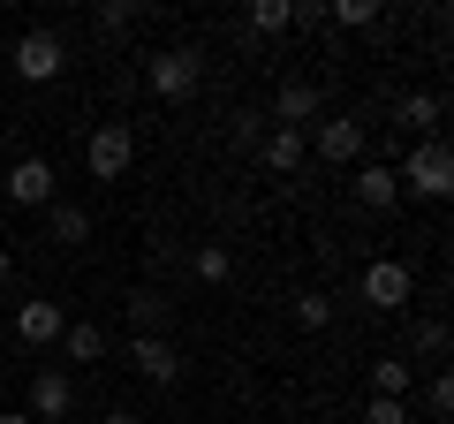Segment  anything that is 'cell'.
I'll return each instance as SVG.
<instances>
[{
	"label": "cell",
	"instance_id": "18",
	"mask_svg": "<svg viewBox=\"0 0 454 424\" xmlns=\"http://www.w3.org/2000/svg\"><path fill=\"white\" fill-rule=\"evenodd\" d=\"M137 23H145V8H129V0H98V8H91V31L98 38H129Z\"/></svg>",
	"mask_w": 454,
	"mask_h": 424
},
{
	"label": "cell",
	"instance_id": "7",
	"mask_svg": "<svg viewBox=\"0 0 454 424\" xmlns=\"http://www.w3.org/2000/svg\"><path fill=\"white\" fill-rule=\"evenodd\" d=\"M61 334H68V303H53V295L16 303V342L23 349H61Z\"/></svg>",
	"mask_w": 454,
	"mask_h": 424
},
{
	"label": "cell",
	"instance_id": "11",
	"mask_svg": "<svg viewBox=\"0 0 454 424\" xmlns=\"http://www.w3.org/2000/svg\"><path fill=\"white\" fill-rule=\"evenodd\" d=\"M129 364H137V379H152V387H175L182 379V357H175L167 334H129Z\"/></svg>",
	"mask_w": 454,
	"mask_h": 424
},
{
	"label": "cell",
	"instance_id": "29",
	"mask_svg": "<svg viewBox=\"0 0 454 424\" xmlns=\"http://www.w3.org/2000/svg\"><path fill=\"white\" fill-rule=\"evenodd\" d=\"M0 424H31V417H23V409H0Z\"/></svg>",
	"mask_w": 454,
	"mask_h": 424
},
{
	"label": "cell",
	"instance_id": "22",
	"mask_svg": "<svg viewBox=\"0 0 454 424\" xmlns=\"http://www.w3.org/2000/svg\"><path fill=\"white\" fill-rule=\"evenodd\" d=\"M372 394H387V402H409V357L372 364Z\"/></svg>",
	"mask_w": 454,
	"mask_h": 424
},
{
	"label": "cell",
	"instance_id": "16",
	"mask_svg": "<svg viewBox=\"0 0 454 424\" xmlns=\"http://www.w3.org/2000/svg\"><path fill=\"white\" fill-rule=\"evenodd\" d=\"M61 357H68V364H98V357H106V326H98V318H68Z\"/></svg>",
	"mask_w": 454,
	"mask_h": 424
},
{
	"label": "cell",
	"instance_id": "30",
	"mask_svg": "<svg viewBox=\"0 0 454 424\" xmlns=\"http://www.w3.org/2000/svg\"><path fill=\"white\" fill-rule=\"evenodd\" d=\"M106 424H145V417H129V409H114V417H106Z\"/></svg>",
	"mask_w": 454,
	"mask_h": 424
},
{
	"label": "cell",
	"instance_id": "6",
	"mask_svg": "<svg viewBox=\"0 0 454 424\" xmlns=\"http://www.w3.org/2000/svg\"><path fill=\"white\" fill-rule=\"evenodd\" d=\"M0 190H8V205H23V212H46L53 197H61V175H53V160H16Z\"/></svg>",
	"mask_w": 454,
	"mask_h": 424
},
{
	"label": "cell",
	"instance_id": "2",
	"mask_svg": "<svg viewBox=\"0 0 454 424\" xmlns=\"http://www.w3.org/2000/svg\"><path fill=\"white\" fill-rule=\"evenodd\" d=\"M145 83H152V98L182 106V98H197V83H205V53L197 46H160L145 61Z\"/></svg>",
	"mask_w": 454,
	"mask_h": 424
},
{
	"label": "cell",
	"instance_id": "21",
	"mask_svg": "<svg viewBox=\"0 0 454 424\" xmlns=\"http://www.w3.org/2000/svg\"><path fill=\"white\" fill-rule=\"evenodd\" d=\"M295 326H303V334H325V326H333V295H325V288H303V295H295Z\"/></svg>",
	"mask_w": 454,
	"mask_h": 424
},
{
	"label": "cell",
	"instance_id": "25",
	"mask_svg": "<svg viewBox=\"0 0 454 424\" xmlns=\"http://www.w3.org/2000/svg\"><path fill=\"white\" fill-rule=\"evenodd\" d=\"M417 357H447V318H424V326H417Z\"/></svg>",
	"mask_w": 454,
	"mask_h": 424
},
{
	"label": "cell",
	"instance_id": "14",
	"mask_svg": "<svg viewBox=\"0 0 454 424\" xmlns=\"http://www.w3.org/2000/svg\"><path fill=\"white\" fill-rule=\"evenodd\" d=\"M46 235H53L61 250L91 243V212H83V205H68V197H53V205H46Z\"/></svg>",
	"mask_w": 454,
	"mask_h": 424
},
{
	"label": "cell",
	"instance_id": "5",
	"mask_svg": "<svg viewBox=\"0 0 454 424\" xmlns=\"http://www.w3.org/2000/svg\"><path fill=\"white\" fill-rule=\"evenodd\" d=\"M310 152H318L325 167H364V152H372V130H364V122H318V130H310Z\"/></svg>",
	"mask_w": 454,
	"mask_h": 424
},
{
	"label": "cell",
	"instance_id": "15",
	"mask_svg": "<svg viewBox=\"0 0 454 424\" xmlns=\"http://www.w3.org/2000/svg\"><path fill=\"white\" fill-rule=\"evenodd\" d=\"M258 152H265V167H273V175H288V182H295V167L310 160V137H303V130H273Z\"/></svg>",
	"mask_w": 454,
	"mask_h": 424
},
{
	"label": "cell",
	"instance_id": "3",
	"mask_svg": "<svg viewBox=\"0 0 454 424\" xmlns=\"http://www.w3.org/2000/svg\"><path fill=\"white\" fill-rule=\"evenodd\" d=\"M129 160H137V130H129V122H98L91 145H83L91 182H121V175H129Z\"/></svg>",
	"mask_w": 454,
	"mask_h": 424
},
{
	"label": "cell",
	"instance_id": "28",
	"mask_svg": "<svg viewBox=\"0 0 454 424\" xmlns=\"http://www.w3.org/2000/svg\"><path fill=\"white\" fill-rule=\"evenodd\" d=\"M8 273H16V258H8V243H0V288H8Z\"/></svg>",
	"mask_w": 454,
	"mask_h": 424
},
{
	"label": "cell",
	"instance_id": "9",
	"mask_svg": "<svg viewBox=\"0 0 454 424\" xmlns=\"http://www.w3.org/2000/svg\"><path fill=\"white\" fill-rule=\"evenodd\" d=\"M68 409H76V379L46 364V372L31 379V409H23V417L31 424H68Z\"/></svg>",
	"mask_w": 454,
	"mask_h": 424
},
{
	"label": "cell",
	"instance_id": "26",
	"mask_svg": "<svg viewBox=\"0 0 454 424\" xmlns=\"http://www.w3.org/2000/svg\"><path fill=\"white\" fill-rule=\"evenodd\" d=\"M364 424H409V402H387V394H372V409H364Z\"/></svg>",
	"mask_w": 454,
	"mask_h": 424
},
{
	"label": "cell",
	"instance_id": "24",
	"mask_svg": "<svg viewBox=\"0 0 454 424\" xmlns=\"http://www.w3.org/2000/svg\"><path fill=\"white\" fill-rule=\"evenodd\" d=\"M227 145H265V114H227Z\"/></svg>",
	"mask_w": 454,
	"mask_h": 424
},
{
	"label": "cell",
	"instance_id": "13",
	"mask_svg": "<svg viewBox=\"0 0 454 424\" xmlns=\"http://www.w3.org/2000/svg\"><path fill=\"white\" fill-rule=\"evenodd\" d=\"M318 106H325L318 83L288 76V83H280V98H273V122H280V130H303V122H318Z\"/></svg>",
	"mask_w": 454,
	"mask_h": 424
},
{
	"label": "cell",
	"instance_id": "4",
	"mask_svg": "<svg viewBox=\"0 0 454 424\" xmlns=\"http://www.w3.org/2000/svg\"><path fill=\"white\" fill-rule=\"evenodd\" d=\"M356 295L372 310H402L409 295H417V265H409V258H372V265H364V280H356Z\"/></svg>",
	"mask_w": 454,
	"mask_h": 424
},
{
	"label": "cell",
	"instance_id": "19",
	"mask_svg": "<svg viewBox=\"0 0 454 424\" xmlns=\"http://www.w3.org/2000/svg\"><path fill=\"white\" fill-rule=\"evenodd\" d=\"M190 273L205 280V288H220V280L235 273V250H227V243H197V258H190Z\"/></svg>",
	"mask_w": 454,
	"mask_h": 424
},
{
	"label": "cell",
	"instance_id": "20",
	"mask_svg": "<svg viewBox=\"0 0 454 424\" xmlns=\"http://www.w3.org/2000/svg\"><path fill=\"white\" fill-rule=\"evenodd\" d=\"M129 326L137 334H160L167 326V295L160 288H129Z\"/></svg>",
	"mask_w": 454,
	"mask_h": 424
},
{
	"label": "cell",
	"instance_id": "27",
	"mask_svg": "<svg viewBox=\"0 0 454 424\" xmlns=\"http://www.w3.org/2000/svg\"><path fill=\"white\" fill-rule=\"evenodd\" d=\"M424 402H432V417H454V379H447V372H439V379H432V387H424Z\"/></svg>",
	"mask_w": 454,
	"mask_h": 424
},
{
	"label": "cell",
	"instance_id": "1",
	"mask_svg": "<svg viewBox=\"0 0 454 424\" xmlns=\"http://www.w3.org/2000/svg\"><path fill=\"white\" fill-rule=\"evenodd\" d=\"M394 182H402V197H424V205H439V197L454 190V152L439 145V137H417V145L402 152V167H394Z\"/></svg>",
	"mask_w": 454,
	"mask_h": 424
},
{
	"label": "cell",
	"instance_id": "8",
	"mask_svg": "<svg viewBox=\"0 0 454 424\" xmlns=\"http://www.w3.org/2000/svg\"><path fill=\"white\" fill-rule=\"evenodd\" d=\"M8 61H16V76H23V83H53V76L68 68V46H61L53 31H23Z\"/></svg>",
	"mask_w": 454,
	"mask_h": 424
},
{
	"label": "cell",
	"instance_id": "23",
	"mask_svg": "<svg viewBox=\"0 0 454 424\" xmlns=\"http://www.w3.org/2000/svg\"><path fill=\"white\" fill-rule=\"evenodd\" d=\"M250 31H265V38L295 31V0H258V8H250Z\"/></svg>",
	"mask_w": 454,
	"mask_h": 424
},
{
	"label": "cell",
	"instance_id": "12",
	"mask_svg": "<svg viewBox=\"0 0 454 424\" xmlns=\"http://www.w3.org/2000/svg\"><path fill=\"white\" fill-rule=\"evenodd\" d=\"M439 114H447L439 91H402V98H394V130H402V145H409V137H439Z\"/></svg>",
	"mask_w": 454,
	"mask_h": 424
},
{
	"label": "cell",
	"instance_id": "17",
	"mask_svg": "<svg viewBox=\"0 0 454 424\" xmlns=\"http://www.w3.org/2000/svg\"><path fill=\"white\" fill-rule=\"evenodd\" d=\"M325 23H333V31H379V23H387V8H379V0H333V8H325Z\"/></svg>",
	"mask_w": 454,
	"mask_h": 424
},
{
	"label": "cell",
	"instance_id": "10",
	"mask_svg": "<svg viewBox=\"0 0 454 424\" xmlns=\"http://www.w3.org/2000/svg\"><path fill=\"white\" fill-rule=\"evenodd\" d=\"M348 190H356V205H364V212H394V205H402L394 160H364V167H348Z\"/></svg>",
	"mask_w": 454,
	"mask_h": 424
}]
</instances>
